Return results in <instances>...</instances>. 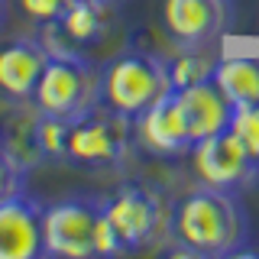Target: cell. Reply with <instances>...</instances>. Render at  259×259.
Masks as SVG:
<instances>
[{
  "label": "cell",
  "mask_w": 259,
  "mask_h": 259,
  "mask_svg": "<svg viewBox=\"0 0 259 259\" xmlns=\"http://www.w3.org/2000/svg\"><path fill=\"white\" fill-rule=\"evenodd\" d=\"M168 233L188 256H233L249 240V217L233 191L201 185L168 210Z\"/></svg>",
  "instance_id": "1"
},
{
  "label": "cell",
  "mask_w": 259,
  "mask_h": 259,
  "mask_svg": "<svg viewBox=\"0 0 259 259\" xmlns=\"http://www.w3.org/2000/svg\"><path fill=\"white\" fill-rule=\"evenodd\" d=\"M175 91L168 59L149 49H123L101 65V104L136 120L159 97Z\"/></svg>",
  "instance_id": "2"
},
{
  "label": "cell",
  "mask_w": 259,
  "mask_h": 259,
  "mask_svg": "<svg viewBox=\"0 0 259 259\" xmlns=\"http://www.w3.org/2000/svg\"><path fill=\"white\" fill-rule=\"evenodd\" d=\"M32 104L49 117H84L101 104V65L91 62L81 49H52Z\"/></svg>",
  "instance_id": "3"
},
{
  "label": "cell",
  "mask_w": 259,
  "mask_h": 259,
  "mask_svg": "<svg viewBox=\"0 0 259 259\" xmlns=\"http://www.w3.org/2000/svg\"><path fill=\"white\" fill-rule=\"evenodd\" d=\"M136 143V120L97 104L84 117L71 120L68 162L78 168H117Z\"/></svg>",
  "instance_id": "4"
},
{
  "label": "cell",
  "mask_w": 259,
  "mask_h": 259,
  "mask_svg": "<svg viewBox=\"0 0 259 259\" xmlns=\"http://www.w3.org/2000/svg\"><path fill=\"white\" fill-rule=\"evenodd\" d=\"M104 214L117 230L123 253L146 249L162 233V227H168L165 201L149 182H123L113 188L104 198Z\"/></svg>",
  "instance_id": "5"
},
{
  "label": "cell",
  "mask_w": 259,
  "mask_h": 259,
  "mask_svg": "<svg viewBox=\"0 0 259 259\" xmlns=\"http://www.w3.org/2000/svg\"><path fill=\"white\" fill-rule=\"evenodd\" d=\"M101 214H104V198H97V194H68V198L46 204L42 214L46 256H62V259L94 256V233Z\"/></svg>",
  "instance_id": "6"
},
{
  "label": "cell",
  "mask_w": 259,
  "mask_h": 259,
  "mask_svg": "<svg viewBox=\"0 0 259 259\" xmlns=\"http://www.w3.org/2000/svg\"><path fill=\"white\" fill-rule=\"evenodd\" d=\"M188 156H191V168L198 175V182L210 185V188L237 194L259 178L256 162L249 159V152L243 149V143L230 130L214 133L207 140H198L188 149Z\"/></svg>",
  "instance_id": "7"
},
{
  "label": "cell",
  "mask_w": 259,
  "mask_h": 259,
  "mask_svg": "<svg viewBox=\"0 0 259 259\" xmlns=\"http://www.w3.org/2000/svg\"><path fill=\"white\" fill-rule=\"evenodd\" d=\"M42 214H46V204L26 188L0 201V259L46 256Z\"/></svg>",
  "instance_id": "8"
},
{
  "label": "cell",
  "mask_w": 259,
  "mask_h": 259,
  "mask_svg": "<svg viewBox=\"0 0 259 259\" xmlns=\"http://www.w3.org/2000/svg\"><path fill=\"white\" fill-rule=\"evenodd\" d=\"M136 146H143L146 152L162 159L188 156L194 140H191L188 120H185V110L178 104V91H168L149 110H143L136 117Z\"/></svg>",
  "instance_id": "9"
},
{
  "label": "cell",
  "mask_w": 259,
  "mask_h": 259,
  "mask_svg": "<svg viewBox=\"0 0 259 259\" xmlns=\"http://www.w3.org/2000/svg\"><path fill=\"white\" fill-rule=\"evenodd\" d=\"M52 49L42 36H16L0 49V97L10 104L32 101Z\"/></svg>",
  "instance_id": "10"
},
{
  "label": "cell",
  "mask_w": 259,
  "mask_h": 259,
  "mask_svg": "<svg viewBox=\"0 0 259 259\" xmlns=\"http://www.w3.org/2000/svg\"><path fill=\"white\" fill-rule=\"evenodd\" d=\"M162 20L168 36L182 49H204L224 32L230 13H227V0H165Z\"/></svg>",
  "instance_id": "11"
},
{
  "label": "cell",
  "mask_w": 259,
  "mask_h": 259,
  "mask_svg": "<svg viewBox=\"0 0 259 259\" xmlns=\"http://www.w3.org/2000/svg\"><path fill=\"white\" fill-rule=\"evenodd\" d=\"M178 104H182V110H185V120H188V130H191L194 143L230 130L233 101L221 91V84H217L214 78L188 84V88H178Z\"/></svg>",
  "instance_id": "12"
},
{
  "label": "cell",
  "mask_w": 259,
  "mask_h": 259,
  "mask_svg": "<svg viewBox=\"0 0 259 259\" xmlns=\"http://www.w3.org/2000/svg\"><path fill=\"white\" fill-rule=\"evenodd\" d=\"M110 23V4L101 0H78L59 23L46 26V42L49 49H84L94 46L107 32Z\"/></svg>",
  "instance_id": "13"
},
{
  "label": "cell",
  "mask_w": 259,
  "mask_h": 259,
  "mask_svg": "<svg viewBox=\"0 0 259 259\" xmlns=\"http://www.w3.org/2000/svg\"><path fill=\"white\" fill-rule=\"evenodd\" d=\"M39 117H42V110L32 101H23L13 104V110L0 123V140L7 143V149L26 172H32L39 162H46L42 146H39Z\"/></svg>",
  "instance_id": "14"
},
{
  "label": "cell",
  "mask_w": 259,
  "mask_h": 259,
  "mask_svg": "<svg viewBox=\"0 0 259 259\" xmlns=\"http://www.w3.org/2000/svg\"><path fill=\"white\" fill-rule=\"evenodd\" d=\"M214 81L233 101V107H240V104H256L259 101V59H253V55L221 59L217 68H214Z\"/></svg>",
  "instance_id": "15"
},
{
  "label": "cell",
  "mask_w": 259,
  "mask_h": 259,
  "mask_svg": "<svg viewBox=\"0 0 259 259\" xmlns=\"http://www.w3.org/2000/svg\"><path fill=\"white\" fill-rule=\"evenodd\" d=\"M214 68H217V59L207 52H198V49H188L178 52L168 59V75H172V84L175 91L178 88H188V84H198V81H207L214 78Z\"/></svg>",
  "instance_id": "16"
},
{
  "label": "cell",
  "mask_w": 259,
  "mask_h": 259,
  "mask_svg": "<svg viewBox=\"0 0 259 259\" xmlns=\"http://www.w3.org/2000/svg\"><path fill=\"white\" fill-rule=\"evenodd\" d=\"M68 133H71V120L62 117H39V146L42 156L52 162H68Z\"/></svg>",
  "instance_id": "17"
},
{
  "label": "cell",
  "mask_w": 259,
  "mask_h": 259,
  "mask_svg": "<svg viewBox=\"0 0 259 259\" xmlns=\"http://www.w3.org/2000/svg\"><path fill=\"white\" fill-rule=\"evenodd\" d=\"M230 133L243 143V149L249 152V159H253L256 168H259V101L256 104H240V107H233Z\"/></svg>",
  "instance_id": "18"
},
{
  "label": "cell",
  "mask_w": 259,
  "mask_h": 259,
  "mask_svg": "<svg viewBox=\"0 0 259 259\" xmlns=\"http://www.w3.org/2000/svg\"><path fill=\"white\" fill-rule=\"evenodd\" d=\"M26 178H29V172L13 159V152L7 149L4 140H0V201L26 188Z\"/></svg>",
  "instance_id": "19"
},
{
  "label": "cell",
  "mask_w": 259,
  "mask_h": 259,
  "mask_svg": "<svg viewBox=\"0 0 259 259\" xmlns=\"http://www.w3.org/2000/svg\"><path fill=\"white\" fill-rule=\"evenodd\" d=\"M75 4H78V0H20L23 13H26L32 23H39L42 29L52 26V23H59Z\"/></svg>",
  "instance_id": "20"
},
{
  "label": "cell",
  "mask_w": 259,
  "mask_h": 259,
  "mask_svg": "<svg viewBox=\"0 0 259 259\" xmlns=\"http://www.w3.org/2000/svg\"><path fill=\"white\" fill-rule=\"evenodd\" d=\"M101 4H110V7H117V4H123V0H101Z\"/></svg>",
  "instance_id": "21"
},
{
  "label": "cell",
  "mask_w": 259,
  "mask_h": 259,
  "mask_svg": "<svg viewBox=\"0 0 259 259\" xmlns=\"http://www.w3.org/2000/svg\"><path fill=\"white\" fill-rule=\"evenodd\" d=\"M0 23H4V0H0Z\"/></svg>",
  "instance_id": "22"
}]
</instances>
